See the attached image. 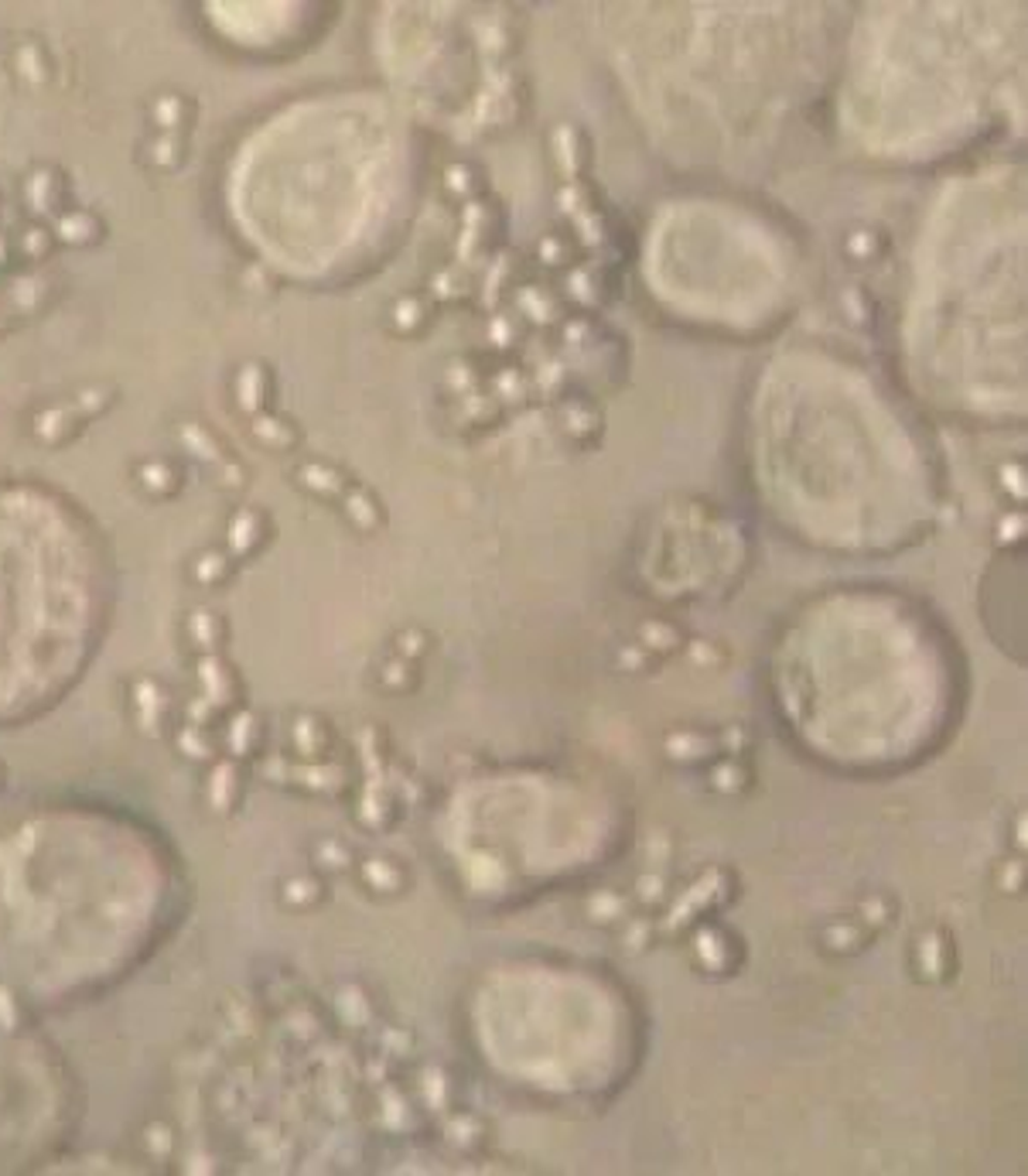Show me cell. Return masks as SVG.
Listing matches in <instances>:
<instances>
[{"label":"cell","instance_id":"cell-1","mask_svg":"<svg viewBox=\"0 0 1028 1176\" xmlns=\"http://www.w3.org/2000/svg\"><path fill=\"white\" fill-rule=\"evenodd\" d=\"M178 869L137 821L92 808L0 817V988L31 1005L97 996L155 955Z\"/></svg>","mask_w":1028,"mask_h":1176},{"label":"cell","instance_id":"cell-2","mask_svg":"<svg viewBox=\"0 0 1028 1176\" xmlns=\"http://www.w3.org/2000/svg\"><path fill=\"white\" fill-rule=\"evenodd\" d=\"M69 1108V1085L55 1057L31 1040H0V1173L55 1149Z\"/></svg>","mask_w":1028,"mask_h":1176},{"label":"cell","instance_id":"cell-3","mask_svg":"<svg viewBox=\"0 0 1028 1176\" xmlns=\"http://www.w3.org/2000/svg\"><path fill=\"white\" fill-rule=\"evenodd\" d=\"M25 195L39 213H59L65 199V182L55 168H39L25 182Z\"/></svg>","mask_w":1028,"mask_h":1176},{"label":"cell","instance_id":"cell-4","mask_svg":"<svg viewBox=\"0 0 1028 1176\" xmlns=\"http://www.w3.org/2000/svg\"><path fill=\"white\" fill-rule=\"evenodd\" d=\"M100 236H103V222L92 209H69L55 219V239H62V244L83 247V244H97Z\"/></svg>","mask_w":1028,"mask_h":1176},{"label":"cell","instance_id":"cell-5","mask_svg":"<svg viewBox=\"0 0 1028 1176\" xmlns=\"http://www.w3.org/2000/svg\"><path fill=\"white\" fill-rule=\"evenodd\" d=\"M192 120V103L181 92H161L151 103V124L161 130V134H172V130H185Z\"/></svg>","mask_w":1028,"mask_h":1176},{"label":"cell","instance_id":"cell-6","mask_svg":"<svg viewBox=\"0 0 1028 1176\" xmlns=\"http://www.w3.org/2000/svg\"><path fill=\"white\" fill-rule=\"evenodd\" d=\"M21 247L31 260H45L48 250L55 247V233H48L45 227H28L21 236Z\"/></svg>","mask_w":1028,"mask_h":1176}]
</instances>
